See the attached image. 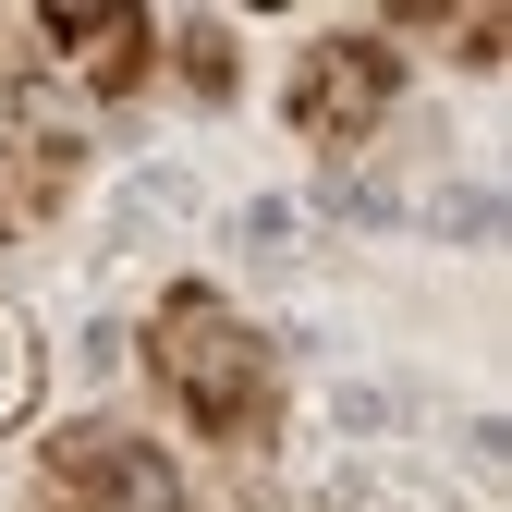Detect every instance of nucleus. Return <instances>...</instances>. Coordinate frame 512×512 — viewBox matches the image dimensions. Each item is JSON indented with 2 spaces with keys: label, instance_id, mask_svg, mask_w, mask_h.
Here are the masks:
<instances>
[{
  "label": "nucleus",
  "instance_id": "obj_7",
  "mask_svg": "<svg viewBox=\"0 0 512 512\" xmlns=\"http://www.w3.org/2000/svg\"><path fill=\"white\" fill-rule=\"evenodd\" d=\"M171 61H183V86H196V98H232V37H220V25H183Z\"/></svg>",
  "mask_w": 512,
  "mask_h": 512
},
{
  "label": "nucleus",
  "instance_id": "obj_3",
  "mask_svg": "<svg viewBox=\"0 0 512 512\" xmlns=\"http://www.w3.org/2000/svg\"><path fill=\"white\" fill-rule=\"evenodd\" d=\"M49 512H183V476L135 427H61L49 439Z\"/></svg>",
  "mask_w": 512,
  "mask_h": 512
},
{
  "label": "nucleus",
  "instance_id": "obj_5",
  "mask_svg": "<svg viewBox=\"0 0 512 512\" xmlns=\"http://www.w3.org/2000/svg\"><path fill=\"white\" fill-rule=\"evenodd\" d=\"M25 37L74 61L86 98H135V86H147V49H159V37H147V13H110V0H98V13H86V0H61V13H37Z\"/></svg>",
  "mask_w": 512,
  "mask_h": 512
},
{
  "label": "nucleus",
  "instance_id": "obj_4",
  "mask_svg": "<svg viewBox=\"0 0 512 512\" xmlns=\"http://www.w3.org/2000/svg\"><path fill=\"white\" fill-rule=\"evenodd\" d=\"M391 98H403V61H391V37H317L305 61H293V122L317 147H354V135H378L391 122Z\"/></svg>",
  "mask_w": 512,
  "mask_h": 512
},
{
  "label": "nucleus",
  "instance_id": "obj_2",
  "mask_svg": "<svg viewBox=\"0 0 512 512\" xmlns=\"http://www.w3.org/2000/svg\"><path fill=\"white\" fill-rule=\"evenodd\" d=\"M37 37L25 25H0V232H37L61 196H74V171H86V122L61 110V86L37 74Z\"/></svg>",
  "mask_w": 512,
  "mask_h": 512
},
{
  "label": "nucleus",
  "instance_id": "obj_6",
  "mask_svg": "<svg viewBox=\"0 0 512 512\" xmlns=\"http://www.w3.org/2000/svg\"><path fill=\"white\" fill-rule=\"evenodd\" d=\"M25 403H37V330H25L13 305H0V427H13Z\"/></svg>",
  "mask_w": 512,
  "mask_h": 512
},
{
  "label": "nucleus",
  "instance_id": "obj_1",
  "mask_svg": "<svg viewBox=\"0 0 512 512\" xmlns=\"http://www.w3.org/2000/svg\"><path fill=\"white\" fill-rule=\"evenodd\" d=\"M147 378L196 415V439L220 452H256L281 427V354L256 342V317H232L220 293H171L147 317Z\"/></svg>",
  "mask_w": 512,
  "mask_h": 512
}]
</instances>
